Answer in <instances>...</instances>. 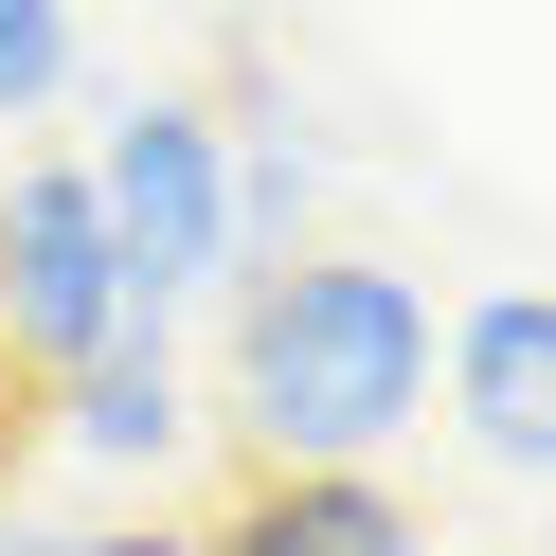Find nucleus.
<instances>
[{
    "label": "nucleus",
    "instance_id": "obj_8",
    "mask_svg": "<svg viewBox=\"0 0 556 556\" xmlns=\"http://www.w3.org/2000/svg\"><path fill=\"white\" fill-rule=\"evenodd\" d=\"M54 556H198V539H54Z\"/></svg>",
    "mask_w": 556,
    "mask_h": 556
},
{
    "label": "nucleus",
    "instance_id": "obj_4",
    "mask_svg": "<svg viewBox=\"0 0 556 556\" xmlns=\"http://www.w3.org/2000/svg\"><path fill=\"white\" fill-rule=\"evenodd\" d=\"M448 413L484 467H556V288H484L448 324Z\"/></svg>",
    "mask_w": 556,
    "mask_h": 556
},
{
    "label": "nucleus",
    "instance_id": "obj_9",
    "mask_svg": "<svg viewBox=\"0 0 556 556\" xmlns=\"http://www.w3.org/2000/svg\"><path fill=\"white\" fill-rule=\"evenodd\" d=\"M216 18H233V0H216Z\"/></svg>",
    "mask_w": 556,
    "mask_h": 556
},
{
    "label": "nucleus",
    "instance_id": "obj_5",
    "mask_svg": "<svg viewBox=\"0 0 556 556\" xmlns=\"http://www.w3.org/2000/svg\"><path fill=\"white\" fill-rule=\"evenodd\" d=\"M198 556H431V520H413L377 467H252V503H233Z\"/></svg>",
    "mask_w": 556,
    "mask_h": 556
},
{
    "label": "nucleus",
    "instance_id": "obj_2",
    "mask_svg": "<svg viewBox=\"0 0 556 556\" xmlns=\"http://www.w3.org/2000/svg\"><path fill=\"white\" fill-rule=\"evenodd\" d=\"M90 198H109V252H126V305H198L233 288V126L180 109V90H144V109H109V144H90Z\"/></svg>",
    "mask_w": 556,
    "mask_h": 556
},
{
    "label": "nucleus",
    "instance_id": "obj_3",
    "mask_svg": "<svg viewBox=\"0 0 556 556\" xmlns=\"http://www.w3.org/2000/svg\"><path fill=\"white\" fill-rule=\"evenodd\" d=\"M126 324H144V305H126V252H109V198H90V162L0 180V359L54 395V377H73V359H109Z\"/></svg>",
    "mask_w": 556,
    "mask_h": 556
},
{
    "label": "nucleus",
    "instance_id": "obj_7",
    "mask_svg": "<svg viewBox=\"0 0 556 556\" xmlns=\"http://www.w3.org/2000/svg\"><path fill=\"white\" fill-rule=\"evenodd\" d=\"M73 90V0H0V126Z\"/></svg>",
    "mask_w": 556,
    "mask_h": 556
},
{
    "label": "nucleus",
    "instance_id": "obj_1",
    "mask_svg": "<svg viewBox=\"0 0 556 556\" xmlns=\"http://www.w3.org/2000/svg\"><path fill=\"white\" fill-rule=\"evenodd\" d=\"M431 413V288L377 252H288L233 288V431L269 467H377Z\"/></svg>",
    "mask_w": 556,
    "mask_h": 556
},
{
    "label": "nucleus",
    "instance_id": "obj_6",
    "mask_svg": "<svg viewBox=\"0 0 556 556\" xmlns=\"http://www.w3.org/2000/svg\"><path fill=\"white\" fill-rule=\"evenodd\" d=\"M54 448H90V467H180L198 448V395H180V359H162V324H126L109 359L54 377Z\"/></svg>",
    "mask_w": 556,
    "mask_h": 556
}]
</instances>
